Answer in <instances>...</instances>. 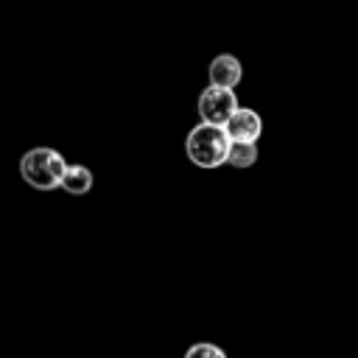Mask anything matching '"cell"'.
<instances>
[{
  "mask_svg": "<svg viewBox=\"0 0 358 358\" xmlns=\"http://www.w3.org/2000/svg\"><path fill=\"white\" fill-rule=\"evenodd\" d=\"M185 358H227V352L213 341H196L185 350Z\"/></svg>",
  "mask_w": 358,
  "mask_h": 358,
  "instance_id": "ba28073f",
  "label": "cell"
},
{
  "mask_svg": "<svg viewBox=\"0 0 358 358\" xmlns=\"http://www.w3.org/2000/svg\"><path fill=\"white\" fill-rule=\"evenodd\" d=\"M92 185H95V176H92V171L87 168V165H78V162H67V168H64V173H62V182H59V187L64 190V193H70V196H84V193H90L92 190Z\"/></svg>",
  "mask_w": 358,
  "mask_h": 358,
  "instance_id": "8992f818",
  "label": "cell"
},
{
  "mask_svg": "<svg viewBox=\"0 0 358 358\" xmlns=\"http://www.w3.org/2000/svg\"><path fill=\"white\" fill-rule=\"evenodd\" d=\"M224 131H227L229 143H257L263 134V117L257 115V109L238 103V109L227 117Z\"/></svg>",
  "mask_w": 358,
  "mask_h": 358,
  "instance_id": "277c9868",
  "label": "cell"
},
{
  "mask_svg": "<svg viewBox=\"0 0 358 358\" xmlns=\"http://www.w3.org/2000/svg\"><path fill=\"white\" fill-rule=\"evenodd\" d=\"M227 151H229V137L224 126L199 120L185 137V154L196 168H204V171L221 168L227 162Z\"/></svg>",
  "mask_w": 358,
  "mask_h": 358,
  "instance_id": "6da1fadb",
  "label": "cell"
},
{
  "mask_svg": "<svg viewBox=\"0 0 358 358\" xmlns=\"http://www.w3.org/2000/svg\"><path fill=\"white\" fill-rule=\"evenodd\" d=\"M196 109H199V120L201 123H213V126H224L227 117L238 109V98H235V90H221V87H213L207 84L196 101Z\"/></svg>",
  "mask_w": 358,
  "mask_h": 358,
  "instance_id": "3957f363",
  "label": "cell"
},
{
  "mask_svg": "<svg viewBox=\"0 0 358 358\" xmlns=\"http://www.w3.org/2000/svg\"><path fill=\"white\" fill-rule=\"evenodd\" d=\"M260 151H257V143H229V151H227V165L232 168H252L257 162Z\"/></svg>",
  "mask_w": 358,
  "mask_h": 358,
  "instance_id": "52a82bcc",
  "label": "cell"
},
{
  "mask_svg": "<svg viewBox=\"0 0 358 358\" xmlns=\"http://www.w3.org/2000/svg\"><path fill=\"white\" fill-rule=\"evenodd\" d=\"M207 78L213 87H221V90H235L243 78V64L238 56L232 53H218L210 67H207Z\"/></svg>",
  "mask_w": 358,
  "mask_h": 358,
  "instance_id": "5b68a950",
  "label": "cell"
},
{
  "mask_svg": "<svg viewBox=\"0 0 358 358\" xmlns=\"http://www.w3.org/2000/svg\"><path fill=\"white\" fill-rule=\"evenodd\" d=\"M64 168H67L64 154L56 151V148H50V145L28 148L20 157V176L34 190H56L59 182H62Z\"/></svg>",
  "mask_w": 358,
  "mask_h": 358,
  "instance_id": "7a4b0ae2",
  "label": "cell"
}]
</instances>
